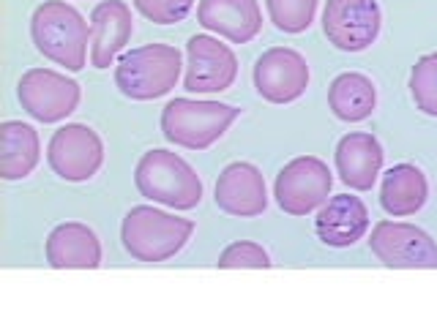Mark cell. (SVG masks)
Returning <instances> with one entry per match:
<instances>
[{
    "label": "cell",
    "mask_w": 437,
    "mask_h": 327,
    "mask_svg": "<svg viewBox=\"0 0 437 327\" xmlns=\"http://www.w3.org/2000/svg\"><path fill=\"white\" fill-rule=\"evenodd\" d=\"M328 106L333 115L345 123H361L372 118L377 106L375 82L358 71L339 74L328 87Z\"/></svg>",
    "instance_id": "44dd1931"
},
{
    "label": "cell",
    "mask_w": 437,
    "mask_h": 327,
    "mask_svg": "<svg viewBox=\"0 0 437 327\" xmlns=\"http://www.w3.org/2000/svg\"><path fill=\"white\" fill-rule=\"evenodd\" d=\"M273 27L282 33L309 30L317 14V0H265Z\"/></svg>",
    "instance_id": "7402d4cb"
},
{
    "label": "cell",
    "mask_w": 437,
    "mask_h": 327,
    "mask_svg": "<svg viewBox=\"0 0 437 327\" xmlns=\"http://www.w3.org/2000/svg\"><path fill=\"white\" fill-rule=\"evenodd\" d=\"M42 161V140L33 125L22 121L0 123V178L22 180Z\"/></svg>",
    "instance_id": "ffe728a7"
},
{
    "label": "cell",
    "mask_w": 437,
    "mask_h": 327,
    "mask_svg": "<svg viewBox=\"0 0 437 327\" xmlns=\"http://www.w3.org/2000/svg\"><path fill=\"white\" fill-rule=\"evenodd\" d=\"M134 33L131 8L124 0H102L90 11V66L109 68Z\"/></svg>",
    "instance_id": "5bb4252c"
},
{
    "label": "cell",
    "mask_w": 437,
    "mask_h": 327,
    "mask_svg": "<svg viewBox=\"0 0 437 327\" xmlns=\"http://www.w3.org/2000/svg\"><path fill=\"white\" fill-rule=\"evenodd\" d=\"M47 262L55 270H96L102 265V243L90 226L68 221L49 232Z\"/></svg>",
    "instance_id": "ac0fdd59"
},
{
    "label": "cell",
    "mask_w": 437,
    "mask_h": 327,
    "mask_svg": "<svg viewBox=\"0 0 437 327\" xmlns=\"http://www.w3.org/2000/svg\"><path fill=\"white\" fill-rule=\"evenodd\" d=\"M194 235V221L172 216L167 210L137 204L126 213L121 224V240L126 254L137 262H167L172 259Z\"/></svg>",
    "instance_id": "7a4b0ae2"
},
{
    "label": "cell",
    "mask_w": 437,
    "mask_h": 327,
    "mask_svg": "<svg viewBox=\"0 0 437 327\" xmlns=\"http://www.w3.org/2000/svg\"><path fill=\"white\" fill-rule=\"evenodd\" d=\"M251 80L260 99L271 104H292L309 87V63L290 47H271L257 58Z\"/></svg>",
    "instance_id": "7c38bea8"
},
{
    "label": "cell",
    "mask_w": 437,
    "mask_h": 327,
    "mask_svg": "<svg viewBox=\"0 0 437 327\" xmlns=\"http://www.w3.org/2000/svg\"><path fill=\"white\" fill-rule=\"evenodd\" d=\"M331 188L333 175L328 164L317 156H298L276 175L273 197L287 216H309L328 202Z\"/></svg>",
    "instance_id": "8992f818"
},
{
    "label": "cell",
    "mask_w": 437,
    "mask_h": 327,
    "mask_svg": "<svg viewBox=\"0 0 437 327\" xmlns=\"http://www.w3.org/2000/svg\"><path fill=\"white\" fill-rule=\"evenodd\" d=\"M30 36L47 61L66 71H83L90 44V25L66 0H44L30 17Z\"/></svg>",
    "instance_id": "6da1fadb"
},
{
    "label": "cell",
    "mask_w": 437,
    "mask_h": 327,
    "mask_svg": "<svg viewBox=\"0 0 437 327\" xmlns=\"http://www.w3.org/2000/svg\"><path fill=\"white\" fill-rule=\"evenodd\" d=\"M219 270H265L271 267V257L260 243L251 240H235L219 254Z\"/></svg>",
    "instance_id": "cb8c5ba5"
},
{
    "label": "cell",
    "mask_w": 437,
    "mask_h": 327,
    "mask_svg": "<svg viewBox=\"0 0 437 327\" xmlns=\"http://www.w3.org/2000/svg\"><path fill=\"white\" fill-rule=\"evenodd\" d=\"M47 164L66 183H85L104 164V142L90 125L66 123L47 144Z\"/></svg>",
    "instance_id": "52a82bcc"
},
{
    "label": "cell",
    "mask_w": 437,
    "mask_h": 327,
    "mask_svg": "<svg viewBox=\"0 0 437 327\" xmlns=\"http://www.w3.org/2000/svg\"><path fill=\"white\" fill-rule=\"evenodd\" d=\"M383 156H385L383 144L377 142L375 134L369 131L345 134L333 153L336 175L353 191H369L383 175Z\"/></svg>",
    "instance_id": "9a60e30c"
},
{
    "label": "cell",
    "mask_w": 437,
    "mask_h": 327,
    "mask_svg": "<svg viewBox=\"0 0 437 327\" xmlns=\"http://www.w3.org/2000/svg\"><path fill=\"white\" fill-rule=\"evenodd\" d=\"M216 207L235 218L263 216L268 207V191L263 172L249 161H235L222 169L213 188Z\"/></svg>",
    "instance_id": "4fadbf2b"
},
{
    "label": "cell",
    "mask_w": 437,
    "mask_h": 327,
    "mask_svg": "<svg viewBox=\"0 0 437 327\" xmlns=\"http://www.w3.org/2000/svg\"><path fill=\"white\" fill-rule=\"evenodd\" d=\"M197 22L229 44H249L263 30L257 0H200Z\"/></svg>",
    "instance_id": "e0dca14e"
},
{
    "label": "cell",
    "mask_w": 437,
    "mask_h": 327,
    "mask_svg": "<svg viewBox=\"0 0 437 327\" xmlns=\"http://www.w3.org/2000/svg\"><path fill=\"white\" fill-rule=\"evenodd\" d=\"M184 71V55L172 44H145L124 52L115 63V85L131 101L167 96Z\"/></svg>",
    "instance_id": "3957f363"
},
{
    "label": "cell",
    "mask_w": 437,
    "mask_h": 327,
    "mask_svg": "<svg viewBox=\"0 0 437 327\" xmlns=\"http://www.w3.org/2000/svg\"><path fill=\"white\" fill-rule=\"evenodd\" d=\"M426 199H429V183L416 164H396L388 172H383L380 204L388 216L394 218L416 216Z\"/></svg>",
    "instance_id": "d6986e66"
},
{
    "label": "cell",
    "mask_w": 437,
    "mask_h": 327,
    "mask_svg": "<svg viewBox=\"0 0 437 327\" xmlns=\"http://www.w3.org/2000/svg\"><path fill=\"white\" fill-rule=\"evenodd\" d=\"M369 248L391 270H437V243L421 226L407 221L375 224Z\"/></svg>",
    "instance_id": "9c48e42d"
},
{
    "label": "cell",
    "mask_w": 437,
    "mask_h": 327,
    "mask_svg": "<svg viewBox=\"0 0 437 327\" xmlns=\"http://www.w3.org/2000/svg\"><path fill=\"white\" fill-rule=\"evenodd\" d=\"M238 77V58L227 44L210 36L197 33L186 41V93H222L229 90Z\"/></svg>",
    "instance_id": "8fae6325"
},
{
    "label": "cell",
    "mask_w": 437,
    "mask_h": 327,
    "mask_svg": "<svg viewBox=\"0 0 437 327\" xmlns=\"http://www.w3.org/2000/svg\"><path fill=\"white\" fill-rule=\"evenodd\" d=\"M22 109L39 123L66 121L83 99L80 82L52 68H28L17 85Z\"/></svg>",
    "instance_id": "ba28073f"
},
{
    "label": "cell",
    "mask_w": 437,
    "mask_h": 327,
    "mask_svg": "<svg viewBox=\"0 0 437 327\" xmlns=\"http://www.w3.org/2000/svg\"><path fill=\"white\" fill-rule=\"evenodd\" d=\"M383 14L377 0H325L323 33L342 52H364L380 36Z\"/></svg>",
    "instance_id": "30bf717a"
},
{
    "label": "cell",
    "mask_w": 437,
    "mask_h": 327,
    "mask_svg": "<svg viewBox=\"0 0 437 327\" xmlns=\"http://www.w3.org/2000/svg\"><path fill=\"white\" fill-rule=\"evenodd\" d=\"M238 118L241 109L232 104L172 99L162 109V134L175 147L205 150L213 142H219Z\"/></svg>",
    "instance_id": "5b68a950"
},
{
    "label": "cell",
    "mask_w": 437,
    "mask_h": 327,
    "mask_svg": "<svg viewBox=\"0 0 437 327\" xmlns=\"http://www.w3.org/2000/svg\"><path fill=\"white\" fill-rule=\"evenodd\" d=\"M134 8L156 25H178L194 8V0H134Z\"/></svg>",
    "instance_id": "d4e9b609"
},
{
    "label": "cell",
    "mask_w": 437,
    "mask_h": 327,
    "mask_svg": "<svg viewBox=\"0 0 437 327\" xmlns=\"http://www.w3.org/2000/svg\"><path fill=\"white\" fill-rule=\"evenodd\" d=\"M314 232L320 243L331 248H350L369 232V210L353 194H336L317 210Z\"/></svg>",
    "instance_id": "2e32d148"
},
{
    "label": "cell",
    "mask_w": 437,
    "mask_h": 327,
    "mask_svg": "<svg viewBox=\"0 0 437 327\" xmlns=\"http://www.w3.org/2000/svg\"><path fill=\"white\" fill-rule=\"evenodd\" d=\"M134 183L145 199L172 210H194L203 202V180L194 166L164 147H153L140 159Z\"/></svg>",
    "instance_id": "277c9868"
},
{
    "label": "cell",
    "mask_w": 437,
    "mask_h": 327,
    "mask_svg": "<svg viewBox=\"0 0 437 327\" xmlns=\"http://www.w3.org/2000/svg\"><path fill=\"white\" fill-rule=\"evenodd\" d=\"M410 93L424 115L437 118V52L418 58L410 71Z\"/></svg>",
    "instance_id": "603a6c76"
}]
</instances>
